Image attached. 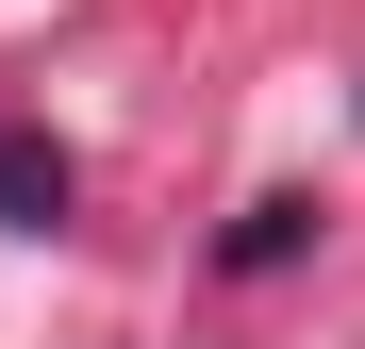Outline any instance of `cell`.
<instances>
[{"label": "cell", "instance_id": "cell-1", "mask_svg": "<svg viewBox=\"0 0 365 349\" xmlns=\"http://www.w3.org/2000/svg\"><path fill=\"white\" fill-rule=\"evenodd\" d=\"M0 233H67V150L50 133H0Z\"/></svg>", "mask_w": 365, "mask_h": 349}, {"label": "cell", "instance_id": "cell-2", "mask_svg": "<svg viewBox=\"0 0 365 349\" xmlns=\"http://www.w3.org/2000/svg\"><path fill=\"white\" fill-rule=\"evenodd\" d=\"M299 233H316V200H250V216H232V266H282Z\"/></svg>", "mask_w": 365, "mask_h": 349}]
</instances>
